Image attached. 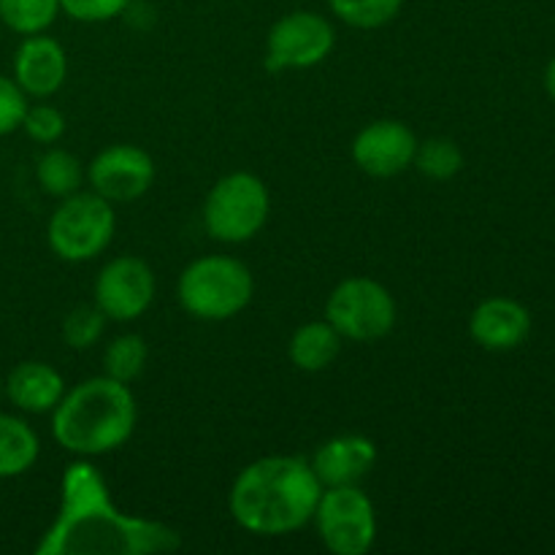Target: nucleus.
<instances>
[{
    "mask_svg": "<svg viewBox=\"0 0 555 555\" xmlns=\"http://www.w3.org/2000/svg\"><path fill=\"white\" fill-rule=\"evenodd\" d=\"M336 20L356 30H377L399 16L404 0H328Z\"/></svg>",
    "mask_w": 555,
    "mask_h": 555,
    "instance_id": "23",
    "label": "nucleus"
},
{
    "mask_svg": "<svg viewBox=\"0 0 555 555\" xmlns=\"http://www.w3.org/2000/svg\"><path fill=\"white\" fill-rule=\"evenodd\" d=\"M374 464H377V444L361 434L325 439L309 461L323 488L358 486L374 469Z\"/></svg>",
    "mask_w": 555,
    "mask_h": 555,
    "instance_id": "13",
    "label": "nucleus"
},
{
    "mask_svg": "<svg viewBox=\"0 0 555 555\" xmlns=\"http://www.w3.org/2000/svg\"><path fill=\"white\" fill-rule=\"evenodd\" d=\"M341 336L328 320H312L296 328L287 345V358L301 372H325L339 358Z\"/></svg>",
    "mask_w": 555,
    "mask_h": 555,
    "instance_id": "17",
    "label": "nucleus"
},
{
    "mask_svg": "<svg viewBox=\"0 0 555 555\" xmlns=\"http://www.w3.org/2000/svg\"><path fill=\"white\" fill-rule=\"evenodd\" d=\"M157 293L155 271L135 255H119L108 260L92 285V304L114 323L139 320L152 307Z\"/></svg>",
    "mask_w": 555,
    "mask_h": 555,
    "instance_id": "10",
    "label": "nucleus"
},
{
    "mask_svg": "<svg viewBox=\"0 0 555 555\" xmlns=\"http://www.w3.org/2000/svg\"><path fill=\"white\" fill-rule=\"evenodd\" d=\"M103 331H106V314L95 304L74 307L63 320V341L70 350H90L101 341Z\"/></svg>",
    "mask_w": 555,
    "mask_h": 555,
    "instance_id": "24",
    "label": "nucleus"
},
{
    "mask_svg": "<svg viewBox=\"0 0 555 555\" xmlns=\"http://www.w3.org/2000/svg\"><path fill=\"white\" fill-rule=\"evenodd\" d=\"M38 453H41V442L27 421L0 412V480L30 472Z\"/></svg>",
    "mask_w": 555,
    "mask_h": 555,
    "instance_id": "18",
    "label": "nucleus"
},
{
    "mask_svg": "<svg viewBox=\"0 0 555 555\" xmlns=\"http://www.w3.org/2000/svg\"><path fill=\"white\" fill-rule=\"evenodd\" d=\"M253 296V271L231 255H206L193 260L177 282V298L184 312L209 323L236 318L249 307Z\"/></svg>",
    "mask_w": 555,
    "mask_h": 555,
    "instance_id": "4",
    "label": "nucleus"
},
{
    "mask_svg": "<svg viewBox=\"0 0 555 555\" xmlns=\"http://www.w3.org/2000/svg\"><path fill=\"white\" fill-rule=\"evenodd\" d=\"M130 0H60V11L76 22H108L125 14Z\"/></svg>",
    "mask_w": 555,
    "mask_h": 555,
    "instance_id": "27",
    "label": "nucleus"
},
{
    "mask_svg": "<svg viewBox=\"0 0 555 555\" xmlns=\"http://www.w3.org/2000/svg\"><path fill=\"white\" fill-rule=\"evenodd\" d=\"M135 421L139 410L128 385L101 374L65 390L52 410V437L79 459H98L122 448Z\"/></svg>",
    "mask_w": 555,
    "mask_h": 555,
    "instance_id": "3",
    "label": "nucleus"
},
{
    "mask_svg": "<svg viewBox=\"0 0 555 555\" xmlns=\"http://www.w3.org/2000/svg\"><path fill=\"white\" fill-rule=\"evenodd\" d=\"M38 184L52 198H68V195L79 193L81 182L87 179L85 166L76 155L65 150H47L38 157L36 166Z\"/></svg>",
    "mask_w": 555,
    "mask_h": 555,
    "instance_id": "19",
    "label": "nucleus"
},
{
    "mask_svg": "<svg viewBox=\"0 0 555 555\" xmlns=\"http://www.w3.org/2000/svg\"><path fill=\"white\" fill-rule=\"evenodd\" d=\"M396 301L383 282L372 276H350L331 291L325 301V320L341 339L372 345L385 339L396 325Z\"/></svg>",
    "mask_w": 555,
    "mask_h": 555,
    "instance_id": "7",
    "label": "nucleus"
},
{
    "mask_svg": "<svg viewBox=\"0 0 555 555\" xmlns=\"http://www.w3.org/2000/svg\"><path fill=\"white\" fill-rule=\"evenodd\" d=\"M323 486L309 461L296 455H266L238 472L228 493V509L244 531L285 537L314 518Z\"/></svg>",
    "mask_w": 555,
    "mask_h": 555,
    "instance_id": "2",
    "label": "nucleus"
},
{
    "mask_svg": "<svg viewBox=\"0 0 555 555\" xmlns=\"http://www.w3.org/2000/svg\"><path fill=\"white\" fill-rule=\"evenodd\" d=\"M117 231V215L112 204L98 193H79L60 198L47 225L49 249L65 263H85L98 258L112 244Z\"/></svg>",
    "mask_w": 555,
    "mask_h": 555,
    "instance_id": "5",
    "label": "nucleus"
},
{
    "mask_svg": "<svg viewBox=\"0 0 555 555\" xmlns=\"http://www.w3.org/2000/svg\"><path fill=\"white\" fill-rule=\"evenodd\" d=\"M182 545L177 529L157 520L125 515L114 504L106 480L87 459L63 475V499L54 524L36 545L38 555H152Z\"/></svg>",
    "mask_w": 555,
    "mask_h": 555,
    "instance_id": "1",
    "label": "nucleus"
},
{
    "mask_svg": "<svg viewBox=\"0 0 555 555\" xmlns=\"http://www.w3.org/2000/svg\"><path fill=\"white\" fill-rule=\"evenodd\" d=\"M336 47V30L318 11H291L271 25L266 38V68L307 70L323 63Z\"/></svg>",
    "mask_w": 555,
    "mask_h": 555,
    "instance_id": "9",
    "label": "nucleus"
},
{
    "mask_svg": "<svg viewBox=\"0 0 555 555\" xmlns=\"http://www.w3.org/2000/svg\"><path fill=\"white\" fill-rule=\"evenodd\" d=\"M271 211L269 188L249 171H233L211 188L204 204V228L222 244H242L263 231Z\"/></svg>",
    "mask_w": 555,
    "mask_h": 555,
    "instance_id": "6",
    "label": "nucleus"
},
{
    "mask_svg": "<svg viewBox=\"0 0 555 555\" xmlns=\"http://www.w3.org/2000/svg\"><path fill=\"white\" fill-rule=\"evenodd\" d=\"M65 393L63 374L43 361H25L5 377V396L11 404L30 415H43L60 404Z\"/></svg>",
    "mask_w": 555,
    "mask_h": 555,
    "instance_id": "16",
    "label": "nucleus"
},
{
    "mask_svg": "<svg viewBox=\"0 0 555 555\" xmlns=\"http://www.w3.org/2000/svg\"><path fill=\"white\" fill-rule=\"evenodd\" d=\"M146 358H150L146 341L139 334H122L108 341L106 350H103V374L128 385L135 377H141Z\"/></svg>",
    "mask_w": 555,
    "mask_h": 555,
    "instance_id": "20",
    "label": "nucleus"
},
{
    "mask_svg": "<svg viewBox=\"0 0 555 555\" xmlns=\"http://www.w3.org/2000/svg\"><path fill=\"white\" fill-rule=\"evenodd\" d=\"M87 182L92 193L108 204H130L146 195L155 182V160L135 144H112L92 157L87 166Z\"/></svg>",
    "mask_w": 555,
    "mask_h": 555,
    "instance_id": "11",
    "label": "nucleus"
},
{
    "mask_svg": "<svg viewBox=\"0 0 555 555\" xmlns=\"http://www.w3.org/2000/svg\"><path fill=\"white\" fill-rule=\"evenodd\" d=\"M469 334L491 352H507L524 345L531 334V314L520 301L493 296L477 304L469 318Z\"/></svg>",
    "mask_w": 555,
    "mask_h": 555,
    "instance_id": "15",
    "label": "nucleus"
},
{
    "mask_svg": "<svg viewBox=\"0 0 555 555\" xmlns=\"http://www.w3.org/2000/svg\"><path fill=\"white\" fill-rule=\"evenodd\" d=\"M545 90H547V95L555 101V57L547 63V68H545Z\"/></svg>",
    "mask_w": 555,
    "mask_h": 555,
    "instance_id": "28",
    "label": "nucleus"
},
{
    "mask_svg": "<svg viewBox=\"0 0 555 555\" xmlns=\"http://www.w3.org/2000/svg\"><path fill=\"white\" fill-rule=\"evenodd\" d=\"M60 14V0H0V22L20 36L49 30Z\"/></svg>",
    "mask_w": 555,
    "mask_h": 555,
    "instance_id": "22",
    "label": "nucleus"
},
{
    "mask_svg": "<svg viewBox=\"0 0 555 555\" xmlns=\"http://www.w3.org/2000/svg\"><path fill=\"white\" fill-rule=\"evenodd\" d=\"M412 168H417L423 177L434 179V182H448V179L459 177L461 168H464V152L453 139H444V135L417 141Z\"/></svg>",
    "mask_w": 555,
    "mask_h": 555,
    "instance_id": "21",
    "label": "nucleus"
},
{
    "mask_svg": "<svg viewBox=\"0 0 555 555\" xmlns=\"http://www.w3.org/2000/svg\"><path fill=\"white\" fill-rule=\"evenodd\" d=\"M68 76V57L63 43L52 36H25L14 54V81L30 98H49L65 85Z\"/></svg>",
    "mask_w": 555,
    "mask_h": 555,
    "instance_id": "14",
    "label": "nucleus"
},
{
    "mask_svg": "<svg viewBox=\"0 0 555 555\" xmlns=\"http://www.w3.org/2000/svg\"><path fill=\"white\" fill-rule=\"evenodd\" d=\"M417 135L399 119H377L352 139V163L374 179H390L412 168Z\"/></svg>",
    "mask_w": 555,
    "mask_h": 555,
    "instance_id": "12",
    "label": "nucleus"
},
{
    "mask_svg": "<svg viewBox=\"0 0 555 555\" xmlns=\"http://www.w3.org/2000/svg\"><path fill=\"white\" fill-rule=\"evenodd\" d=\"M27 95L14 79L0 76V135H9L22 128V119L27 112Z\"/></svg>",
    "mask_w": 555,
    "mask_h": 555,
    "instance_id": "26",
    "label": "nucleus"
},
{
    "mask_svg": "<svg viewBox=\"0 0 555 555\" xmlns=\"http://www.w3.org/2000/svg\"><path fill=\"white\" fill-rule=\"evenodd\" d=\"M3 396H5V379L0 377V399H3Z\"/></svg>",
    "mask_w": 555,
    "mask_h": 555,
    "instance_id": "29",
    "label": "nucleus"
},
{
    "mask_svg": "<svg viewBox=\"0 0 555 555\" xmlns=\"http://www.w3.org/2000/svg\"><path fill=\"white\" fill-rule=\"evenodd\" d=\"M22 130L36 144H54L65 133V114L57 106H49V103L27 106L25 119H22Z\"/></svg>",
    "mask_w": 555,
    "mask_h": 555,
    "instance_id": "25",
    "label": "nucleus"
},
{
    "mask_svg": "<svg viewBox=\"0 0 555 555\" xmlns=\"http://www.w3.org/2000/svg\"><path fill=\"white\" fill-rule=\"evenodd\" d=\"M312 520L318 537L334 555H363L377 540L374 504L358 486L323 488Z\"/></svg>",
    "mask_w": 555,
    "mask_h": 555,
    "instance_id": "8",
    "label": "nucleus"
}]
</instances>
